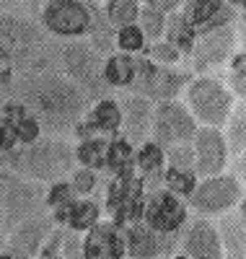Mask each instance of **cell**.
<instances>
[{
	"label": "cell",
	"mask_w": 246,
	"mask_h": 259,
	"mask_svg": "<svg viewBox=\"0 0 246 259\" xmlns=\"http://www.w3.org/2000/svg\"><path fill=\"white\" fill-rule=\"evenodd\" d=\"M11 91L18 104H24L26 114H31L50 135L73 130L88 109V99L78 91V85L55 70L24 73Z\"/></svg>",
	"instance_id": "1"
},
{
	"label": "cell",
	"mask_w": 246,
	"mask_h": 259,
	"mask_svg": "<svg viewBox=\"0 0 246 259\" xmlns=\"http://www.w3.org/2000/svg\"><path fill=\"white\" fill-rule=\"evenodd\" d=\"M0 163H6L16 177L31 182H57L65 179L75 166L73 145L62 138H39L18 150L0 153Z\"/></svg>",
	"instance_id": "2"
},
{
	"label": "cell",
	"mask_w": 246,
	"mask_h": 259,
	"mask_svg": "<svg viewBox=\"0 0 246 259\" xmlns=\"http://www.w3.org/2000/svg\"><path fill=\"white\" fill-rule=\"evenodd\" d=\"M0 60L24 73L52 70V45L31 21L0 13Z\"/></svg>",
	"instance_id": "3"
},
{
	"label": "cell",
	"mask_w": 246,
	"mask_h": 259,
	"mask_svg": "<svg viewBox=\"0 0 246 259\" xmlns=\"http://www.w3.org/2000/svg\"><path fill=\"white\" fill-rule=\"evenodd\" d=\"M44 184L16 174H0V233H13L24 221L44 212Z\"/></svg>",
	"instance_id": "4"
},
{
	"label": "cell",
	"mask_w": 246,
	"mask_h": 259,
	"mask_svg": "<svg viewBox=\"0 0 246 259\" xmlns=\"http://www.w3.org/2000/svg\"><path fill=\"white\" fill-rule=\"evenodd\" d=\"M60 62H62L65 78H68L73 85H78V91L88 101L106 99L109 85L104 83V75H101L104 57L91 45L78 41V39L68 41V45L60 50Z\"/></svg>",
	"instance_id": "5"
},
{
	"label": "cell",
	"mask_w": 246,
	"mask_h": 259,
	"mask_svg": "<svg viewBox=\"0 0 246 259\" xmlns=\"http://www.w3.org/2000/svg\"><path fill=\"white\" fill-rule=\"evenodd\" d=\"M233 94L213 75H202L189 83L187 89V109L194 122H202V127H226L231 109H233Z\"/></svg>",
	"instance_id": "6"
},
{
	"label": "cell",
	"mask_w": 246,
	"mask_h": 259,
	"mask_svg": "<svg viewBox=\"0 0 246 259\" xmlns=\"http://www.w3.org/2000/svg\"><path fill=\"white\" fill-rule=\"evenodd\" d=\"M189 83V73L174 70L171 65H155L145 55H135V80L130 89L150 101H171Z\"/></svg>",
	"instance_id": "7"
},
{
	"label": "cell",
	"mask_w": 246,
	"mask_h": 259,
	"mask_svg": "<svg viewBox=\"0 0 246 259\" xmlns=\"http://www.w3.org/2000/svg\"><path fill=\"white\" fill-rule=\"evenodd\" d=\"M241 202H243V182H238L233 174L208 177L202 182H197L194 192L189 194V205L202 215V218L231 212Z\"/></svg>",
	"instance_id": "8"
},
{
	"label": "cell",
	"mask_w": 246,
	"mask_h": 259,
	"mask_svg": "<svg viewBox=\"0 0 246 259\" xmlns=\"http://www.w3.org/2000/svg\"><path fill=\"white\" fill-rule=\"evenodd\" d=\"M194 133L197 122L182 101L171 99V101H158L153 106V124H150L153 143H158L161 148L184 145L194 140Z\"/></svg>",
	"instance_id": "9"
},
{
	"label": "cell",
	"mask_w": 246,
	"mask_h": 259,
	"mask_svg": "<svg viewBox=\"0 0 246 259\" xmlns=\"http://www.w3.org/2000/svg\"><path fill=\"white\" fill-rule=\"evenodd\" d=\"M42 26L60 39H83L91 29V8L83 0H44Z\"/></svg>",
	"instance_id": "10"
},
{
	"label": "cell",
	"mask_w": 246,
	"mask_h": 259,
	"mask_svg": "<svg viewBox=\"0 0 246 259\" xmlns=\"http://www.w3.org/2000/svg\"><path fill=\"white\" fill-rule=\"evenodd\" d=\"M140 221L163 236H174L176 231H182L189 221V207L187 200L176 197L174 192H169L166 187H158L148 194V200L143 202V215Z\"/></svg>",
	"instance_id": "11"
},
{
	"label": "cell",
	"mask_w": 246,
	"mask_h": 259,
	"mask_svg": "<svg viewBox=\"0 0 246 259\" xmlns=\"http://www.w3.org/2000/svg\"><path fill=\"white\" fill-rule=\"evenodd\" d=\"M192 148H194V174L197 177L208 179V177L226 171L231 153H228L226 135L218 127H197Z\"/></svg>",
	"instance_id": "12"
},
{
	"label": "cell",
	"mask_w": 246,
	"mask_h": 259,
	"mask_svg": "<svg viewBox=\"0 0 246 259\" xmlns=\"http://www.w3.org/2000/svg\"><path fill=\"white\" fill-rule=\"evenodd\" d=\"M52 218L44 212L24 221L13 233L6 236V259H34L52 233Z\"/></svg>",
	"instance_id": "13"
},
{
	"label": "cell",
	"mask_w": 246,
	"mask_h": 259,
	"mask_svg": "<svg viewBox=\"0 0 246 259\" xmlns=\"http://www.w3.org/2000/svg\"><path fill=\"white\" fill-rule=\"evenodd\" d=\"M233 45H236V26H220L213 29L208 34H199L194 39V50H192V62L197 73H205L215 65L226 62L233 55Z\"/></svg>",
	"instance_id": "14"
},
{
	"label": "cell",
	"mask_w": 246,
	"mask_h": 259,
	"mask_svg": "<svg viewBox=\"0 0 246 259\" xmlns=\"http://www.w3.org/2000/svg\"><path fill=\"white\" fill-rule=\"evenodd\" d=\"M83 259H125V236L114 221H99L80 239Z\"/></svg>",
	"instance_id": "15"
},
{
	"label": "cell",
	"mask_w": 246,
	"mask_h": 259,
	"mask_svg": "<svg viewBox=\"0 0 246 259\" xmlns=\"http://www.w3.org/2000/svg\"><path fill=\"white\" fill-rule=\"evenodd\" d=\"M182 249L187 259H223L218 226L208 218H194L192 223L187 221V228L182 236Z\"/></svg>",
	"instance_id": "16"
},
{
	"label": "cell",
	"mask_w": 246,
	"mask_h": 259,
	"mask_svg": "<svg viewBox=\"0 0 246 259\" xmlns=\"http://www.w3.org/2000/svg\"><path fill=\"white\" fill-rule=\"evenodd\" d=\"M122 109V127H125V140L132 145H140L150 135V124H153V101L138 94H130L119 101Z\"/></svg>",
	"instance_id": "17"
},
{
	"label": "cell",
	"mask_w": 246,
	"mask_h": 259,
	"mask_svg": "<svg viewBox=\"0 0 246 259\" xmlns=\"http://www.w3.org/2000/svg\"><path fill=\"white\" fill-rule=\"evenodd\" d=\"M122 236H125V254L130 259H155L166 251V244L171 241V236L150 231L143 221H132L130 226H125Z\"/></svg>",
	"instance_id": "18"
},
{
	"label": "cell",
	"mask_w": 246,
	"mask_h": 259,
	"mask_svg": "<svg viewBox=\"0 0 246 259\" xmlns=\"http://www.w3.org/2000/svg\"><path fill=\"white\" fill-rule=\"evenodd\" d=\"M75 130H78V138H80V140H83V138H94L96 133H99V135H114V133H119V130H122V109H119V101L111 99V96L99 99V101L94 104L91 114H88V119L80 122V124H75Z\"/></svg>",
	"instance_id": "19"
},
{
	"label": "cell",
	"mask_w": 246,
	"mask_h": 259,
	"mask_svg": "<svg viewBox=\"0 0 246 259\" xmlns=\"http://www.w3.org/2000/svg\"><path fill=\"white\" fill-rule=\"evenodd\" d=\"M223 259H246V226H243V205H236L231 212H223L218 223Z\"/></svg>",
	"instance_id": "20"
},
{
	"label": "cell",
	"mask_w": 246,
	"mask_h": 259,
	"mask_svg": "<svg viewBox=\"0 0 246 259\" xmlns=\"http://www.w3.org/2000/svg\"><path fill=\"white\" fill-rule=\"evenodd\" d=\"M101 75L109 89H130L132 80H135V55H125V52L106 55Z\"/></svg>",
	"instance_id": "21"
},
{
	"label": "cell",
	"mask_w": 246,
	"mask_h": 259,
	"mask_svg": "<svg viewBox=\"0 0 246 259\" xmlns=\"http://www.w3.org/2000/svg\"><path fill=\"white\" fill-rule=\"evenodd\" d=\"M106 148L109 140L101 135L94 138H83L78 143V148H73V156L80 163V168H91V171H101L106 166Z\"/></svg>",
	"instance_id": "22"
},
{
	"label": "cell",
	"mask_w": 246,
	"mask_h": 259,
	"mask_svg": "<svg viewBox=\"0 0 246 259\" xmlns=\"http://www.w3.org/2000/svg\"><path fill=\"white\" fill-rule=\"evenodd\" d=\"M163 36H166L169 45H174V47L179 50V55H182V57H189V55H192V50H194V39H197V36H194L192 26L184 21L182 13H176V11L169 13Z\"/></svg>",
	"instance_id": "23"
},
{
	"label": "cell",
	"mask_w": 246,
	"mask_h": 259,
	"mask_svg": "<svg viewBox=\"0 0 246 259\" xmlns=\"http://www.w3.org/2000/svg\"><path fill=\"white\" fill-rule=\"evenodd\" d=\"M78 200V194L73 192L70 182H65V179H57L52 182L50 192H47V197H44V205H47L52 210V223H65V218H68V210L70 205Z\"/></svg>",
	"instance_id": "24"
},
{
	"label": "cell",
	"mask_w": 246,
	"mask_h": 259,
	"mask_svg": "<svg viewBox=\"0 0 246 259\" xmlns=\"http://www.w3.org/2000/svg\"><path fill=\"white\" fill-rule=\"evenodd\" d=\"M91 8V29H88V45H91L101 57H106V55H111L114 52V29L109 26V21H106V16L96 8V6H88Z\"/></svg>",
	"instance_id": "25"
},
{
	"label": "cell",
	"mask_w": 246,
	"mask_h": 259,
	"mask_svg": "<svg viewBox=\"0 0 246 259\" xmlns=\"http://www.w3.org/2000/svg\"><path fill=\"white\" fill-rule=\"evenodd\" d=\"M65 221H68L70 231L86 233L91 226H96V223L101 221V207H99V202L88 200V197H78V200L70 205L68 218H65Z\"/></svg>",
	"instance_id": "26"
},
{
	"label": "cell",
	"mask_w": 246,
	"mask_h": 259,
	"mask_svg": "<svg viewBox=\"0 0 246 259\" xmlns=\"http://www.w3.org/2000/svg\"><path fill=\"white\" fill-rule=\"evenodd\" d=\"M132 166H135V148H132L130 140L125 138H114L109 140V148H106V166L111 174H130Z\"/></svg>",
	"instance_id": "27"
},
{
	"label": "cell",
	"mask_w": 246,
	"mask_h": 259,
	"mask_svg": "<svg viewBox=\"0 0 246 259\" xmlns=\"http://www.w3.org/2000/svg\"><path fill=\"white\" fill-rule=\"evenodd\" d=\"M226 127H228L226 130L228 153L231 156H243V145H246V106L243 104H233Z\"/></svg>",
	"instance_id": "28"
},
{
	"label": "cell",
	"mask_w": 246,
	"mask_h": 259,
	"mask_svg": "<svg viewBox=\"0 0 246 259\" xmlns=\"http://www.w3.org/2000/svg\"><path fill=\"white\" fill-rule=\"evenodd\" d=\"M135 166L140 168L143 177H150V174H161L163 166H166V156H163V148L153 140H145L138 145L135 150Z\"/></svg>",
	"instance_id": "29"
},
{
	"label": "cell",
	"mask_w": 246,
	"mask_h": 259,
	"mask_svg": "<svg viewBox=\"0 0 246 259\" xmlns=\"http://www.w3.org/2000/svg\"><path fill=\"white\" fill-rule=\"evenodd\" d=\"M161 179H163V187L169 192H174L176 197L189 200V194L194 192L199 177L192 168H169V171H161Z\"/></svg>",
	"instance_id": "30"
},
{
	"label": "cell",
	"mask_w": 246,
	"mask_h": 259,
	"mask_svg": "<svg viewBox=\"0 0 246 259\" xmlns=\"http://www.w3.org/2000/svg\"><path fill=\"white\" fill-rule=\"evenodd\" d=\"M138 13H140V6L135 0H106V13L104 16H106L111 29L138 24Z\"/></svg>",
	"instance_id": "31"
},
{
	"label": "cell",
	"mask_w": 246,
	"mask_h": 259,
	"mask_svg": "<svg viewBox=\"0 0 246 259\" xmlns=\"http://www.w3.org/2000/svg\"><path fill=\"white\" fill-rule=\"evenodd\" d=\"M114 50L125 52V55H138L145 50V36L140 31L138 24H132V26H122L117 29L114 34Z\"/></svg>",
	"instance_id": "32"
},
{
	"label": "cell",
	"mask_w": 246,
	"mask_h": 259,
	"mask_svg": "<svg viewBox=\"0 0 246 259\" xmlns=\"http://www.w3.org/2000/svg\"><path fill=\"white\" fill-rule=\"evenodd\" d=\"M138 26L143 31V36L148 41H161L163 39V29H166V16L153 11V8H140L138 13Z\"/></svg>",
	"instance_id": "33"
},
{
	"label": "cell",
	"mask_w": 246,
	"mask_h": 259,
	"mask_svg": "<svg viewBox=\"0 0 246 259\" xmlns=\"http://www.w3.org/2000/svg\"><path fill=\"white\" fill-rule=\"evenodd\" d=\"M228 78H231V94L243 99L246 94V55L243 52H236L231 55V68H228Z\"/></svg>",
	"instance_id": "34"
},
{
	"label": "cell",
	"mask_w": 246,
	"mask_h": 259,
	"mask_svg": "<svg viewBox=\"0 0 246 259\" xmlns=\"http://www.w3.org/2000/svg\"><path fill=\"white\" fill-rule=\"evenodd\" d=\"M163 156L169 161V168H192L194 171V148H192V143L163 148Z\"/></svg>",
	"instance_id": "35"
},
{
	"label": "cell",
	"mask_w": 246,
	"mask_h": 259,
	"mask_svg": "<svg viewBox=\"0 0 246 259\" xmlns=\"http://www.w3.org/2000/svg\"><path fill=\"white\" fill-rule=\"evenodd\" d=\"M143 52H148L150 57V62H155V65H174L182 60V55H179V50L174 47V45H169V41H150V47H145Z\"/></svg>",
	"instance_id": "36"
},
{
	"label": "cell",
	"mask_w": 246,
	"mask_h": 259,
	"mask_svg": "<svg viewBox=\"0 0 246 259\" xmlns=\"http://www.w3.org/2000/svg\"><path fill=\"white\" fill-rule=\"evenodd\" d=\"M70 187L78 197H88L94 189H96V171L91 168H73V177H70Z\"/></svg>",
	"instance_id": "37"
},
{
	"label": "cell",
	"mask_w": 246,
	"mask_h": 259,
	"mask_svg": "<svg viewBox=\"0 0 246 259\" xmlns=\"http://www.w3.org/2000/svg\"><path fill=\"white\" fill-rule=\"evenodd\" d=\"M13 133H16V140L21 145H29V143H34V140L42 138V127H39V122L31 114H26L24 119H18L13 124Z\"/></svg>",
	"instance_id": "38"
},
{
	"label": "cell",
	"mask_w": 246,
	"mask_h": 259,
	"mask_svg": "<svg viewBox=\"0 0 246 259\" xmlns=\"http://www.w3.org/2000/svg\"><path fill=\"white\" fill-rule=\"evenodd\" d=\"M60 256H62V259H83V251H80V236H78L75 231L62 233Z\"/></svg>",
	"instance_id": "39"
},
{
	"label": "cell",
	"mask_w": 246,
	"mask_h": 259,
	"mask_svg": "<svg viewBox=\"0 0 246 259\" xmlns=\"http://www.w3.org/2000/svg\"><path fill=\"white\" fill-rule=\"evenodd\" d=\"M60 244H62V231H52L34 259H62L60 256Z\"/></svg>",
	"instance_id": "40"
},
{
	"label": "cell",
	"mask_w": 246,
	"mask_h": 259,
	"mask_svg": "<svg viewBox=\"0 0 246 259\" xmlns=\"http://www.w3.org/2000/svg\"><path fill=\"white\" fill-rule=\"evenodd\" d=\"M16 145H18V140H16L13 127L0 119V153H8V150H13Z\"/></svg>",
	"instance_id": "41"
},
{
	"label": "cell",
	"mask_w": 246,
	"mask_h": 259,
	"mask_svg": "<svg viewBox=\"0 0 246 259\" xmlns=\"http://www.w3.org/2000/svg\"><path fill=\"white\" fill-rule=\"evenodd\" d=\"M179 6H182V0H145V8H153V11H158L163 16L174 13Z\"/></svg>",
	"instance_id": "42"
},
{
	"label": "cell",
	"mask_w": 246,
	"mask_h": 259,
	"mask_svg": "<svg viewBox=\"0 0 246 259\" xmlns=\"http://www.w3.org/2000/svg\"><path fill=\"white\" fill-rule=\"evenodd\" d=\"M233 177L238 182H243V156H236V166H233Z\"/></svg>",
	"instance_id": "43"
},
{
	"label": "cell",
	"mask_w": 246,
	"mask_h": 259,
	"mask_svg": "<svg viewBox=\"0 0 246 259\" xmlns=\"http://www.w3.org/2000/svg\"><path fill=\"white\" fill-rule=\"evenodd\" d=\"M18 3H24L26 8L36 11V8H42V6H44V0H18Z\"/></svg>",
	"instance_id": "44"
},
{
	"label": "cell",
	"mask_w": 246,
	"mask_h": 259,
	"mask_svg": "<svg viewBox=\"0 0 246 259\" xmlns=\"http://www.w3.org/2000/svg\"><path fill=\"white\" fill-rule=\"evenodd\" d=\"M226 6H231V8H236V11H241L243 6H246V0H223Z\"/></svg>",
	"instance_id": "45"
},
{
	"label": "cell",
	"mask_w": 246,
	"mask_h": 259,
	"mask_svg": "<svg viewBox=\"0 0 246 259\" xmlns=\"http://www.w3.org/2000/svg\"><path fill=\"white\" fill-rule=\"evenodd\" d=\"M3 246H6V236H3V233H0V249H3Z\"/></svg>",
	"instance_id": "46"
},
{
	"label": "cell",
	"mask_w": 246,
	"mask_h": 259,
	"mask_svg": "<svg viewBox=\"0 0 246 259\" xmlns=\"http://www.w3.org/2000/svg\"><path fill=\"white\" fill-rule=\"evenodd\" d=\"M88 3H106V0H88Z\"/></svg>",
	"instance_id": "47"
},
{
	"label": "cell",
	"mask_w": 246,
	"mask_h": 259,
	"mask_svg": "<svg viewBox=\"0 0 246 259\" xmlns=\"http://www.w3.org/2000/svg\"><path fill=\"white\" fill-rule=\"evenodd\" d=\"M155 259H166V256H155Z\"/></svg>",
	"instance_id": "48"
},
{
	"label": "cell",
	"mask_w": 246,
	"mask_h": 259,
	"mask_svg": "<svg viewBox=\"0 0 246 259\" xmlns=\"http://www.w3.org/2000/svg\"><path fill=\"white\" fill-rule=\"evenodd\" d=\"M135 3H138V0H135Z\"/></svg>",
	"instance_id": "49"
}]
</instances>
